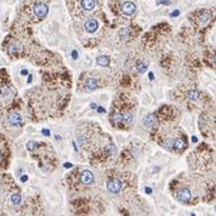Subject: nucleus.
<instances>
[{
	"label": "nucleus",
	"instance_id": "nucleus-16",
	"mask_svg": "<svg viewBox=\"0 0 216 216\" xmlns=\"http://www.w3.org/2000/svg\"><path fill=\"white\" fill-rule=\"evenodd\" d=\"M97 63L100 66H102V67H107L109 64V57H107V56H100L97 59Z\"/></svg>",
	"mask_w": 216,
	"mask_h": 216
},
{
	"label": "nucleus",
	"instance_id": "nucleus-1",
	"mask_svg": "<svg viewBox=\"0 0 216 216\" xmlns=\"http://www.w3.org/2000/svg\"><path fill=\"white\" fill-rule=\"evenodd\" d=\"M33 11H34V15H35L38 18H44V17H46V15H47V12H49V7H47V5H46L45 2L39 1V2H36V4L34 5Z\"/></svg>",
	"mask_w": 216,
	"mask_h": 216
},
{
	"label": "nucleus",
	"instance_id": "nucleus-25",
	"mask_svg": "<svg viewBox=\"0 0 216 216\" xmlns=\"http://www.w3.org/2000/svg\"><path fill=\"white\" fill-rule=\"evenodd\" d=\"M43 134H44L45 136H50V131H49V130H46V129H44V130H43Z\"/></svg>",
	"mask_w": 216,
	"mask_h": 216
},
{
	"label": "nucleus",
	"instance_id": "nucleus-4",
	"mask_svg": "<svg viewBox=\"0 0 216 216\" xmlns=\"http://www.w3.org/2000/svg\"><path fill=\"white\" fill-rule=\"evenodd\" d=\"M7 122L11 124L12 126H21L22 125V117L16 113V112H12L7 116Z\"/></svg>",
	"mask_w": 216,
	"mask_h": 216
},
{
	"label": "nucleus",
	"instance_id": "nucleus-18",
	"mask_svg": "<svg viewBox=\"0 0 216 216\" xmlns=\"http://www.w3.org/2000/svg\"><path fill=\"white\" fill-rule=\"evenodd\" d=\"M119 36L122 40H126L129 36H130V29L129 28H123L119 31Z\"/></svg>",
	"mask_w": 216,
	"mask_h": 216
},
{
	"label": "nucleus",
	"instance_id": "nucleus-17",
	"mask_svg": "<svg viewBox=\"0 0 216 216\" xmlns=\"http://www.w3.org/2000/svg\"><path fill=\"white\" fill-rule=\"evenodd\" d=\"M188 98L192 101V102H197L199 100V93L195 91V90H191L188 93Z\"/></svg>",
	"mask_w": 216,
	"mask_h": 216
},
{
	"label": "nucleus",
	"instance_id": "nucleus-19",
	"mask_svg": "<svg viewBox=\"0 0 216 216\" xmlns=\"http://www.w3.org/2000/svg\"><path fill=\"white\" fill-rule=\"evenodd\" d=\"M123 123L124 124H131L132 123V114L131 113H125L123 116Z\"/></svg>",
	"mask_w": 216,
	"mask_h": 216
},
{
	"label": "nucleus",
	"instance_id": "nucleus-11",
	"mask_svg": "<svg viewBox=\"0 0 216 216\" xmlns=\"http://www.w3.org/2000/svg\"><path fill=\"white\" fill-rule=\"evenodd\" d=\"M10 202H11V204L13 205V207H18L21 203H22V195L20 194V193H12V195H11V198H10Z\"/></svg>",
	"mask_w": 216,
	"mask_h": 216
},
{
	"label": "nucleus",
	"instance_id": "nucleus-20",
	"mask_svg": "<svg viewBox=\"0 0 216 216\" xmlns=\"http://www.w3.org/2000/svg\"><path fill=\"white\" fill-rule=\"evenodd\" d=\"M136 69H137V72H138L140 74H142V73H145V72L147 70V66H146L145 63L140 62V63H137V67H136Z\"/></svg>",
	"mask_w": 216,
	"mask_h": 216
},
{
	"label": "nucleus",
	"instance_id": "nucleus-37",
	"mask_svg": "<svg viewBox=\"0 0 216 216\" xmlns=\"http://www.w3.org/2000/svg\"><path fill=\"white\" fill-rule=\"evenodd\" d=\"M215 210H216V207H215Z\"/></svg>",
	"mask_w": 216,
	"mask_h": 216
},
{
	"label": "nucleus",
	"instance_id": "nucleus-10",
	"mask_svg": "<svg viewBox=\"0 0 216 216\" xmlns=\"http://www.w3.org/2000/svg\"><path fill=\"white\" fill-rule=\"evenodd\" d=\"M143 124L147 126V127H154L157 125V118H155L154 114H148L143 119Z\"/></svg>",
	"mask_w": 216,
	"mask_h": 216
},
{
	"label": "nucleus",
	"instance_id": "nucleus-27",
	"mask_svg": "<svg viewBox=\"0 0 216 216\" xmlns=\"http://www.w3.org/2000/svg\"><path fill=\"white\" fill-rule=\"evenodd\" d=\"M72 166H73V165H72L70 163H66V164H64V168H72Z\"/></svg>",
	"mask_w": 216,
	"mask_h": 216
},
{
	"label": "nucleus",
	"instance_id": "nucleus-28",
	"mask_svg": "<svg viewBox=\"0 0 216 216\" xmlns=\"http://www.w3.org/2000/svg\"><path fill=\"white\" fill-rule=\"evenodd\" d=\"M27 179H28V177H27V176L25 175V176H22V179H21V181H22V182H26V181H27Z\"/></svg>",
	"mask_w": 216,
	"mask_h": 216
},
{
	"label": "nucleus",
	"instance_id": "nucleus-9",
	"mask_svg": "<svg viewBox=\"0 0 216 216\" xmlns=\"http://www.w3.org/2000/svg\"><path fill=\"white\" fill-rule=\"evenodd\" d=\"M85 91H93V90H96L97 88H98V84H97V81L93 79V78H89L86 81H85Z\"/></svg>",
	"mask_w": 216,
	"mask_h": 216
},
{
	"label": "nucleus",
	"instance_id": "nucleus-8",
	"mask_svg": "<svg viewBox=\"0 0 216 216\" xmlns=\"http://www.w3.org/2000/svg\"><path fill=\"white\" fill-rule=\"evenodd\" d=\"M97 28H98V23H97L96 20L90 18V20H88V21L85 22V31L86 32H89V33H95V32L97 31Z\"/></svg>",
	"mask_w": 216,
	"mask_h": 216
},
{
	"label": "nucleus",
	"instance_id": "nucleus-6",
	"mask_svg": "<svg viewBox=\"0 0 216 216\" xmlns=\"http://www.w3.org/2000/svg\"><path fill=\"white\" fill-rule=\"evenodd\" d=\"M80 181L84 185H91L93 182V174L90 170H84L80 175Z\"/></svg>",
	"mask_w": 216,
	"mask_h": 216
},
{
	"label": "nucleus",
	"instance_id": "nucleus-2",
	"mask_svg": "<svg viewBox=\"0 0 216 216\" xmlns=\"http://www.w3.org/2000/svg\"><path fill=\"white\" fill-rule=\"evenodd\" d=\"M176 198L179 202L181 203H188L192 198V194H191V191L188 188H181L177 193H176Z\"/></svg>",
	"mask_w": 216,
	"mask_h": 216
},
{
	"label": "nucleus",
	"instance_id": "nucleus-36",
	"mask_svg": "<svg viewBox=\"0 0 216 216\" xmlns=\"http://www.w3.org/2000/svg\"><path fill=\"white\" fill-rule=\"evenodd\" d=\"M214 63L216 64V54H215V56H214Z\"/></svg>",
	"mask_w": 216,
	"mask_h": 216
},
{
	"label": "nucleus",
	"instance_id": "nucleus-13",
	"mask_svg": "<svg viewBox=\"0 0 216 216\" xmlns=\"http://www.w3.org/2000/svg\"><path fill=\"white\" fill-rule=\"evenodd\" d=\"M186 147V142L184 138H176L174 140V148L177 151H182Z\"/></svg>",
	"mask_w": 216,
	"mask_h": 216
},
{
	"label": "nucleus",
	"instance_id": "nucleus-29",
	"mask_svg": "<svg viewBox=\"0 0 216 216\" xmlns=\"http://www.w3.org/2000/svg\"><path fill=\"white\" fill-rule=\"evenodd\" d=\"M21 74H22V75H27V74H28V72H27L26 69H23V70L21 72Z\"/></svg>",
	"mask_w": 216,
	"mask_h": 216
},
{
	"label": "nucleus",
	"instance_id": "nucleus-26",
	"mask_svg": "<svg viewBox=\"0 0 216 216\" xmlns=\"http://www.w3.org/2000/svg\"><path fill=\"white\" fill-rule=\"evenodd\" d=\"M146 193H147V194H151V193H152V189H151L150 187H147V188H146Z\"/></svg>",
	"mask_w": 216,
	"mask_h": 216
},
{
	"label": "nucleus",
	"instance_id": "nucleus-21",
	"mask_svg": "<svg viewBox=\"0 0 216 216\" xmlns=\"http://www.w3.org/2000/svg\"><path fill=\"white\" fill-rule=\"evenodd\" d=\"M27 148H28V151H34V148H35V142H33V141L28 142V143H27Z\"/></svg>",
	"mask_w": 216,
	"mask_h": 216
},
{
	"label": "nucleus",
	"instance_id": "nucleus-33",
	"mask_svg": "<svg viewBox=\"0 0 216 216\" xmlns=\"http://www.w3.org/2000/svg\"><path fill=\"white\" fill-rule=\"evenodd\" d=\"M1 161H2V154H1V152H0V164H1Z\"/></svg>",
	"mask_w": 216,
	"mask_h": 216
},
{
	"label": "nucleus",
	"instance_id": "nucleus-24",
	"mask_svg": "<svg viewBox=\"0 0 216 216\" xmlns=\"http://www.w3.org/2000/svg\"><path fill=\"white\" fill-rule=\"evenodd\" d=\"M72 56H73L74 60H77V59H78V52H77L75 50H73V51H72Z\"/></svg>",
	"mask_w": 216,
	"mask_h": 216
},
{
	"label": "nucleus",
	"instance_id": "nucleus-22",
	"mask_svg": "<svg viewBox=\"0 0 216 216\" xmlns=\"http://www.w3.org/2000/svg\"><path fill=\"white\" fill-rule=\"evenodd\" d=\"M157 4L158 5H170L171 1L170 0H159V1H157Z\"/></svg>",
	"mask_w": 216,
	"mask_h": 216
},
{
	"label": "nucleus",
	"instance_id": "nucleus-12",
	"mask_svg": "<svg viewBox=\"0 0 216 216\" xmlns=\"http://www.w3.org/2000/svg\"><path fill=\"white\" fill-rule=\"evenodd\" d=\"M81 7L85 11H93L95 7V0H81Z\"/></svg>",
	"mask_w": 216,
	"mask_h": 216
},
{
	"label": "nucleus",
	"instance_id": "nucleus-35",
	"mask_svg": "<svg viewBox=\"0 0 216 216\" xmlns=\"http://www.w3.org/2000/svg\"><path fill=\"white\" fill-rule=\"evenodd\" d=\"M32 81V75H29V78H28V83H31Z\"/></svg>",
	"mask_w": 216,
	"mask_h": 216
},
{
	"label": "nucleus",
	"instance_id": "nucleus-14",
	"mask_svg": "<svg viewBox=\"0 0 216 216\" xmlns=\"http://www.w3.org/2000/svg\"><path fill=\"white\" fill-rule=\"evenodd\" d=\"M20 52H21V46H18V45H16V44L10 45V47H9V54H10L11 56H17Z\"/></svg>",
	"mask_w": 216,
	"mask_h": 216
},
{
	"label": "nucleus",
	"instance_id": "nucleus-15",
	"mask_svg": "<svg viewBox=\"0 0 216 216\" xmlns=\"http://www.w3.org/2000/svg\"><path fill=\"white\" fill-rule=\"evenodd\" d=\"M112 123L114 124V125H119V124L123 123V116L120 114V113H114L113 116H112Z\"/></svg>",
	"mask_w": 216,
	"mask_h": 216
},
{
	"label": "nucleus",
	"instance_id": "nucleus-34",
	"mask_svg": "<svg viewBox=\"0 0 216 216\" xmlns=\"http://www.w3.org/2000/svg\"><path fill=\"white\" fill-rule=\"evenodd\" d=\"M192 141H193V142H197V137H192Z\"/></svg>",
	"mask_w": 216,
	"mask_h": 216
},
{
	"label": "nucleus",
	"instance_id": "nucleus-31",
	"mask_svg": "<svg viewBox=\"0 0 216 216\" xmlns=\"http://www.w3.org/2000/svg\"><path fill=\"white\" fill-rule=\"evenodd\" d=\"M97 111H98V112H101V113H103V112H104V109H103V108H97Z\"/></svg>",
	"mask_w": 216,
	"mask_h": 216
},
{
	"label": "nucleus",
	"instance_id": "nucleus-30",
	"mask_svg": "<svg viewBox=\"0 0 216 216\" xmlns=\"http://www.w3.org/2000/svg\"><path fill=\"white\" fill-rule=\"evenodd\" d=\"M153 78H154V75H153V73H150V79H151V80H153Z\"/></svg>",
	"mask_w": 216,
	"mask_h": 216
},
{
	"label": "nucleus",
	"instance_id": "nucleus-3",
	"mask_svg": "<svg viewBox=\"0 0 216 216\" xmlns=\"http://www.w3.org/2000/svg\"><path fill=\"white\" fill-rule=\"evenodd\" d=\"M107 189H108L111 193H113V194L118 193V192L122 189V181L118 180V179H114V180L109 181V182L107 184Z\"/></svg>",
	"mask_w": 216,
	"mask_h": 216
},
{
	"label": "nucleus",
	"instance_id": "nucleus-23",
	"mask_svg": "<svg viewBox=\"0 0 216 216\" xmlns=\"http://www.w3.org/2000/svg\"><path fill=\"white\" fill-rule=\"evenodd\" d=\"M180 15V11L179 10H175L174 12H171V17H176V16H179Z\"/></svg>",
	"mask_w": 216,
	"mask_h": 216
},
{
	"label": "nucleus",
	"instance_id": "nucleus-32",
	"mask_svg": "<svg viewBox=\"0 0 216 216\" xmlns=\"http://www.w3.org/2000/svg\"><path fill=\"white\" fill-rule=\"evenodd\" d=\"M91 108H93V109L96 108V104H95V103H91Z\"/></svg>",
	"mask_w": 216,
	"mask_h": 216
},
{
	"label": "nucleus",
	"instance_id": "nucleus-5",
	"mask_svg": "<svg viewBox=\"0 0 216 216\" xmlns=\"http://www.w3.org/2000/svg\"><path fill=\"white\" fill-rule=\"evenodd\" d=\"M135 11H136V5L132 1H126L122 6V12L126 16H131L132 13H135Z\"/></svg>",
	"mask_w": 216,
	"mask_h": 216
},
{
	"label": "nucleus",
	"instance_id": "nucleus-7",
	"mask_svg": "<svg viewBox=\"0 0 216 216\" xmlns=\"http://www.w3.org/2000/svg\"><path fill=\"white\" fill-rule=\"evenodd\" d=\"M198 18H199V23H200L202 26H205V25L209 23V21L211 20V13H210V11H208V10H203V11L199 12Z\"/></svg>",
	"mask_w": 216,
	"mask_h": 216
}]
</instances>
